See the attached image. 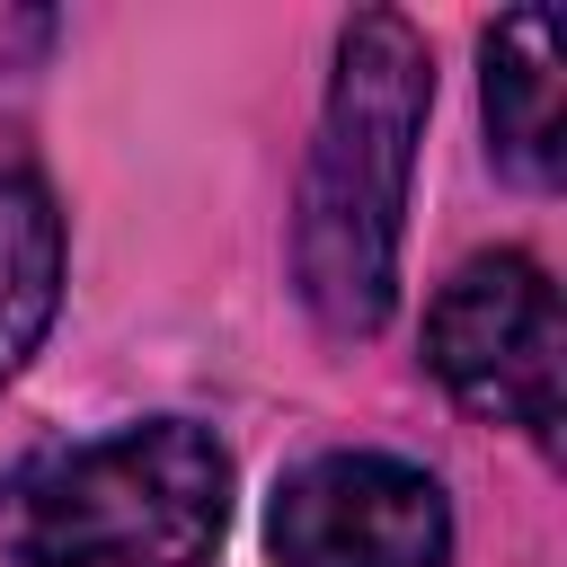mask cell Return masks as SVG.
I'll return each mask as SVG.
<instances>
[{"mask_svg": "<svg viewBox=\"0 0 567 567\" xmlns=\"http://www.w3.org/2000/svg\"><path fill=\"white\" fill-rule=\"evenodd\" d=\"M425 106H434L425 35L399 9L346 18L328 115H319V151H310V177H301V221H292L301 301L337 337H372L390 319Z\"/></svg>", "mask_w": 567, "mask_h": 567, "instance_id": "cell-1", "label": "cell"}, {"mask_svg": "<svg viewBox=\"0 0 567 567\" xmlns=\"http://www.w3.org/2000/svg\"><path fill=\"white\" fill-rule=\"evenodd\" d=\"M230 514V452L186 416H142L44 452L0 487L18 567H195Z\"/></svg>", "mask_w": 567, "mask_h": 567, "instance_id": "cell-2", "label": "cell"}, {"mask_svg": "<svg viewBox=\"0 0 567 567\" xmlns=\"http://www.w3.org/2000/svg\"><path fill=\"white\" fill-rule=\"evenodd\" d=\"M425 363L470 416L549 443L558 434V292H549V275L514 248L470 257L425 310Z\"/></svg>", "mask_w": 567, "mask_h": 567, "instance_id": "cell-3", "label": "cell"}, {"mask_svg": "<svg viewBox=\"0 0 567 567\" xmlns=\"http://www.w3.org/2000/svg\"><path fill=\"white\" fill-rule=\"evenodd\" d=\"M275 567H443V478L399 452H319L275 487Z\"/></svg>", "mask_w": 567, "mask_h": 567, "instance_id": "cell-4", "label": "cell"}, {"mask_svg": "<svg viewBox=\"0 0 567 567\" xmlns=\"http://www.w3.org/2000/svg\"><path fill=\"white\" fill-rule=\"evenodd\" d=\"M487 151L505 159V177L549 186L567 159V124H558V18L549 9H514L487 27Z\"/></svg>", "mask_w": 567, "mask_h": 567, "instance_id": "cell-5", "label": "cell"}, {"mask_svg": "<svg viewBox=\"0 0 567 567\" xmlns=\"http://www.w3.org/2000/svg\"><path fill=\"white\" fill-rule=\"evenodd\" d=\"M62 301V213L35 177H0V381L44 346Z\"/></svg>", "mask_w": 567, "mask_h": 567, "instance_id": "cell-6", "label": "cell"}, {"mask_svg": "<svg viewBox=\"0 0 567 567\" xmlns=\"http://www.w3.org/2000/svg\"><path fill=\"white\" fill-rule=\"evenodd\" d=\"M53 44V9H0V80L9 71H35Z\"/></svg>", "mask_w": 567, "mask_h": 567, "instance_id": "cell-7", "label": "cell"}]
</instances>
